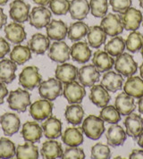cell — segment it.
Instances as JSON below:
<instances>
[{
    "mask_svg": "<svg viewBox=\"0 0 143 159\" xmlns=\"http://www.w3.org/2000/svg\"><path fill=\"white\" fill-rule=\"evenodd\" d=\"M7 103L10 109L18 113H23L30 106V94L21 89L12 90L7 98Z\"/></svg>",
    "mask_w": 143,
    "mask_h": 159,
    "instance_id": "1",
    "label": "cell"
},
{
    "mask_svg": "<svg viewBox=\"0 0 143 159\" xmlns=\"http://www.w3.org/2000/svg\"><path fill=\"white\" fill-rule=\"evenodd\" d=\"M82 131L87 137L93 140L99 139L105 132L104 121L96 116H89L82 123Z\"/></svg>",
    "mask_w": 143,
    "mask_h": 159,
    "instance_id": "2",
    "label": "cell"
},
{
    "mask_svg": "<svg viewBox=\"0 0 143 159\" xmlns=\"http://www.w3.org/2000/svg\"><path fill=\"white\" fill-rule=\"evenodd\" d=\"M39 93L42 98L53 101L63 94L62 82L57 78H49L39 84Z\"/></svg>",
    "mask_w": 143,
    "mask_h": 159,
    "instance_id": "3",
    "label": "cell"
},
{
    "mask_svg": "<svg viewBox=\"0 0 143 159\" xmlns=\"http://www.w3.org/2000/svg\"><path fill=\"white\" fill-rule=\"evenodd\" d=\"M42 80V76L39 72L37 66L25 67L19 75V84L28 90H32L39 86Z\"/></svg>",
    "mask_w": 143,
    "mask_h": 159,
    "instance_id": "4",
    "label": "cell"
},
{
    "mask_svg": "<svg viewBox=\"0 0 143 159\" xmlns=\"http://www.w3.org/2000/svg\"><path fill=\"white\" fill-rule=\"evenodd\" d=\"M54 105L52 101L48 99H39L37 100L30 107V115L38 122L45 121L52 116Z\"/></svg>",
    "mask_w": 143,
    "mask_h": 159,
    "instance_id": "5",
    "label": "cell"
},
{
    "mask_svg": "<svg viewBox=\"0 0 143 159\" xmlns=\"http://www.w3.org/2000/svg\"><path fill=\"white\" fill-rule=\"evenodd\" d=\"M114 66L116 72L125 77L132 76L135 74L138 69L137 63L133 57L127 53H122L118 56L114 61Z\"/></svg>",
    "mask_w": 143,
    "mask_h": 159,
    "instance_id": "6",
    "label": "cell"
},
{
    "mask_svg": "<svg viewBox=\"0 0 143 159\" xmlns=\"http://www.w3.org/2000/svg\"><path fill=\"white\" fill-rule=\"evenodd\" d=\"M51 15V11L47 7L43 6L35 7L29 15V22L36 29H42L50 22Z\"/></svg>",
    "mask_w": 143,
    "mask_h": 159,
    "instance_id": "7",
    "label": "cell"
},
{
    "mask_svg": "<svg viewBox=\"0 0 143 159\" xmlns=\"http://www.w3.org/2000/svg\"><path fill=\"white\" fill-rule=\"evenodd\" d=\"M63 95L69 104H81L86 96L85 88L83 85L73 80L69 83H65Z\"/></svg>",
    "mask_w": 143,
    "mask_h": 159,
    "instance_id": "8",
    "label": "cell"
},
{
    "mask_svg": "<svg viewBox=\"0 0 143 159\" xmlns=\"http://www.w3.org/2000/svg\"><path fill=\"white\" fill-rule=\"evenodd\" d=\"M100 27L104 30L107 36H118L123 31L121 17L112 13L106 15L103 17L100 23Z\"/></svg>",
    "mask_w": 143,
    "mask_h": 159,
    "instance_id": "9",
    "label": "cell"
},
{
    "mask_svg": "<svg viewBox=\"0 0 143 159\" xmlns=\"http://www.w3.org/2000/svg\"><path fill=\"white\" fill-rule=\"evenodd\" d=\"M71 57V48L63 40L56 41L49 47L48 50V57L59 64L65 63L68 61Z\"/></svg>",
    "mask_w": 143,
    "mask_h": 159,
    "instance_id": "10",
    "label": "cell"
},
{
    "mask_svg": "<svg viewBox=\"0 0 143 159\" xmlns=\"http://www.w3.org/2000/svg\"><path fill=\"white\" fill-rule=\"evenodd\" d=\"M120 17L123 29L131 31L137 30L140 28L143 19L141 12L131 7L127 9L124 13L121 14Z\"/></svg>",
    "mask_w": 143,
    "mask_h": 159,
    "instance_id": "11",
    "label": "cell"
},
{
    "mask_svg": "<svg viewBox=\"0 0 143 159\" xmlns=\"http://www.w3.org/2000/svg\"><path fill=\"white\" fill-rule=\"evenodd\" d=\"M30 9V5L26 4L24 1L14 0L10 4L9 16L14 22L23 23L29 20Z\"/></svg>",
    "mask_w": 143,
    "mask_h": 159,
    "instance_id": "12",
    "label": "cell"
},
{
    "mask_svg": "<svg viewBox=\"0 0 143 159\" xmlns=\"http://www.w3.org/2000/svg\"><path fill=\"white\" fill-rule=\"evenodd\" d=\"M100 78V72L94 65H83L78 71V79L80 83L84 87H92Z\"/></svg>",
    "mask_w": 143,
    "mask_h": 159,
    "instance_id": "13",
    "label": "cell"
},
{
    "mask_svg": "<svg viewBox=\"0 0 143 159\" xmlns=\"http://www.w3.org/2000/svg\"><path fill=\"white\" fill-rule=\"evenodd\" d=\"M0 125L6 136H13L20 129L21 121L16 114L5 113L0 117Z\"/></svg>",
    "mask_w": 143,
    "mask_h": 159,
    "instance_id": "14",
    "label": "cell"
},
{
    "mask_svg": "<svg viewBox=\"0 0 143 159\" xmlns=\"http://www.w3.org/2000/svg\"><path fill=\"white\" fill-rule=\"evenodd\" d=\"M4 30H5L7 39L11 43L20 44L23 42L27 38L24 27L19 22H11L6 25Z\"/></svg>",
    "mask_w": 143,
    "mask_h": 159,
    "instance_id": "15",
    "label": "cell"
},
{
    "mask_svg": "<svg viewBox=\"0 0 143 159\" xmlns=\"http://www.w3.org/2000/svg\"><path fill=\"white\" fill-rule=\"evenodd\" d=\"M72 59L79 64H86L91 57V50L85 41H78L72 44L71 48Z\"/></svg>",
    "mask_w": 143,
    "mask_h": 159,
    "instance_id": "16",
    "label": "cell"
},
{
    "mask_svg": "<svg viewBox=\"0 0 143 159\" xmlns=\"http://www.w3.org/2000/svg\"><path fill=\"white\" fill-rule=\"evenodd\" d=\"M21 136L25 141L37 143L42 137L43 130L41 126L37 122H26L23 123L21 129Z\"/></svg>",
    "mask_w": 143,
    "mask_h": 159,
    "instance_id": "17",
    "label": "cell"
},
{
    "mask_svg": "<svg viewBox=\"0 0 143 159\" xmlns=\"http://www.w3.org/2000/svg\"><path fill=\"white\" fill-rule=\"evenodd\" d=\"M126 134L137 139L143 132V118L137 114H130L124 120Z\"/></svg>",
    "mask_w": 143,
    "mask_h": 159,
    "instance_id": "18",
    "label": "cell"
},
{
    "mask_svg": "<svg viewBox=\"0 0 143 159\" xmlns=\"http://www.w3.org/2000/svg\"><path fill=\"white\" fill-rule=\"evenodd\" d=\"M45 137L49 139H56L62 136V122L57 117L50 116L41 124Z\"/></svg>",
    "mask_w": 143,
    "mask_h": 159,
    "instance_id": "19",
    "label": "cell"
},
{
    "mask_svg": "<svg viewBox=\"0 0 143 159\" xmlns=\"http://www.w3.org/2000/svg\"><path fill=\"white\" fill-rule=\"evenodd\" d=\"M78 68L71 64L63 63L56 68V78L62 83H69L78 78Z\"/></svg>",
    "mask_w": 143,
    "mask_h": 159,
    "instance_id": "20",
    "label": "cell"
},
{
    "mask_svg": "<svg viewBox=\"0 0 143 159\" xmlns=\"http://www.w3.org/2000/svg\"><path fill=\"white\" fill-rule=\"evenodd\" d=\"M123 79L122 74L113 71H107L103 75L101 80V85L110 92H116L122 88Z\"/></svg>",
    "mask_w": 143,
    "mask_h": 159,
    "instance_id": "21",
    "label": "cell"
},
{
    "mask_svg": "<svg viewBox=\"0 0 143 159\" xmlns=\"http://www.w3.org/2000/svg\"><path fill=\"white\" fill-rule=\"evenodd\" d=\"M68 27L61 20H52L47 26V35L52 40H63L67 36Z\"/></svg>",
    "mask_w": 143,
    "mask_h": 159,
    "instance_id": "22",
    "label": "cell"
},
{
    "mask_svg": "<svg viewBox=\"0 0 143 159\" xmlns=\"http://www.w3.org/2000/svg\"><path fill=\"white\" fill-rule=\"evenodd\" d=\"M90 99L98 107H105L111 99V96L107 89L100 85H93L90 89Z\"/></svg>",
    "mask_w": 143,
    "mask_h": 159,
    "instance_id": "23",
    "label": "cell"
},
{
    "mask_svg": "<svg viewBox=\"0 0 143 159\" xmlns=\"http://www.w3.org/2000/svg\"><path fill=\"white\" fill-rule=\"evenodd\" d=\"M114 107L121 116H129L130 114L133 113L136 108L134 98L131 97L125 92L120 93L115 98Z\"/></svg>",
    "mask_w": 143,
    "mask_h": 159,
    "instance_id": "24",
    "label": "cell"
},
{
    "mask_svg": "<svg viewBox=\"0 0 143 159\" xmlns=\"http://www.w3.org/2000/svg\"><path fill=\"white\" fill-rule=\"evenodd\" d=\"M92 63L99 72H105L110 71L113 68L114 65V60L106 51L98 50L94 53Z\"/></svg>",
    "mask_w": 143,
    "mask_h": 159,
    "instance_id": "25",
    "label": "cell"
},
{
    "mask_svg": "<svg viewBox=\"0 0 143 159\" xmlns=\"http://www.w3.org/2000/svg\"><path fill=\"white\" fill-rule=\"evenodd\" d=\"M90 3L88 0H72L70 1V15L73 20L82 21L90 13Z\"/></svg>",
    "mask_w": 143,
    "mask_h": 159,
    "instance_id": "26",
    "label": "cell"
},
{
    "mask_svg": "<svg viewBox=\"0 0 143 159\" xmlns=\"http://www.w3.org/2000/svg\"><path fill=\"white\" fill-rule=\"evenodd\" d=\"M28 47L36 55H43L49 48L50 39L41 33H35L28 41Z\"/></svg>",
    "mask_w": 143,
    "mask_h": 159,
    "instance_id": "27",
    "label": "cell"
},
{
    "mask_svg": "<svg viewBox=\"0 0 143 159\" xmlns=\"http://www.w3.org/2000/svg\"><path fill=\"white\" fill-rule=\"evenodd\" d=\"M17 65L11 59H2L0 61V81L9 84L16 78L15 72Z\"/></svg>",
    "mask_w": 143,
    "mask_h": 159,
    "instance_id": "28",
    "label": "cell"
},
{
    "mask_svg": "<svg viewBox=\"0 0 143 159\" xmlns=\"http://www.w3.org/2000/svg\"><path fill=\"white\" fill-rule=\"evenodd\" d=\"M40 153L43 158L55 159L62 158L64 151L61 143H59L57 140L50 139L43 143Z\"/></svg>",
    "mask_w": 143,
    "mask_h": 159,
    "instance_id": "29",
    "label": "cell"
},
{
    "mask_svg": "<svg viewBox=\"0 0 143 159\" xmlns=\"http://www.w3.org/2000/svg\"><path fill=\"white\" fill-rule=\"evenodd\" d=\"M126 132L118 124H113L108 128L107 132V144L112 147H119L123 145L126 140Z\"/></svg>",
    "mask_w": 143,
    "mask_h": 159,
    "instance_id": "30",
    "label": "cell"
},
{
    "mask_svg": "<svg viewBox=\"0 0 143 159\" xmlns=\"http://www.w3.org/2000/svg\"><path fill=\"white\" fill-rule=\"evenodd\" d=\"M62 140L69 147H78L84 141L82 129L78 127L67 128L62 135Z\"/></svg>",
    "mask_w": 143,
    "mask_h": 159,
    "instance_id": "31",
    "label": "cell"
},
{
    "mask_svg": "<svg viewBox=\"0 0 143 159\" xmlns=\"http://www.w3.org/2000/svg\"><path fill=\"white\" fill-rule=\"evenodd\" d=\"M124 92L134 98H141L143 96V79L138 76H130L123 86Z\"/></svg>",
    "mask_w": 143,
    "mask_h": 159,
    "instance_id": "32",
    "label": "cell"
},
{
    "mask_svg": "<svg viewBox=\"0 0 143 159\" xmlns=\"http://www.w3.org/2000/svg\"><path fill=\"white\" fill-rule=\"evenodd\" d=\"M84 110L80 104H71L66 107L64 116L66 121L72 125H79L83 120L84 117Z\"/></svg>",
    "mask_w": 143,
    "mask_h": 159,
    "instance_id": "33",
    "label": "cell"
},
{
    "mask_svg": "<svg viewBox=\"0 0 143 159\" xmlns=\"http://www.w3.org/2000/svg\"><path fill=\"white\" fill-rule=\"evenodd\" d=\"M88 42L93 48H99L107 40V34L100 26H92L89 28Z\"/></svg>",
    "mask_w": 143,
    "mask_h": 159,
    "instance_id": "34",
    "label": "cell"
},
{
    "mask_svg": "<svg viewBox=\"0 0 143 159\" xmlns=\"http://www.w3.org/2000/svg\"><path fill=\"white\" fill-rule=\"evenodd\" d=\"M31 58V51L28 46H15L10 52V59L16 65H21Z\"/></svg>",
    "mask_w": 143,
    "mask_h": 159,
    "instance_id": "35",
    "label": "cell"
},
{
    "mask_svg": "<svg viewBox=\"0 0 143 159\" xmlns=\"http://www.w3.org/2000/svg\"><path fill=\"white\" fill-rule=\"evenodd\" d=\"M15 156L17 159H38L39 148L34 143L27 141L23 145L17 146Z\"/></svg>",
    "mask_w": 143,
    "mask_h": 159,
    "instance_id": "36",
    "label": "cell"
},
{
    "mask_svg": "<svg viewBox=\"0 0 143 159\" xmlns=\"http://www.w3.org/2000/svg\"><path fill=\"white\" fill-rule=\"evenodd\" d=\"M89 26L83 22H72L68 28L67 36L71 41L76 42L81 39L82 38L87 36L89 31Z\"/></svg>",
    "mask_w": 143,
    "mask_h": 159,
    "instance_id": "37",
    "label": "cell"
},
{
    "mask_svg": "<svg viewBox=\"0 0 143 159\" xmlns=\"http://www.w3.org/2000/svg\"><path fill=\"white\" fill-rule=\"evenodd\" d=\"M125 49V41L124 39L119 36L112 38L106 45L105 51L108 53L111 57H118L123 53Z\"/></svg>",
    "mask_w": 143,
    "mask_h": 159,
    "instance_id": "38",
    "label": "cell"
},
{
    "mask_svg": "<svg viewBox=\"0 0 143 159\" xmlns=\"http://www.w3.org/2000/svg\"><path fill=\"white\" fill-rule=\"evenodd\" d=\"M143 47V35L139 32L133 30L129 34L128 38L125 42L126 49L131 53H137L138 51L141 50Z\"/></svg>",
    "mask_w": 143,
    "mask_h": 159,
    "instance_id": "39",
    "label": "cell"
},
{
    "mask_svg": "<svg viewBox=\"0 0 143 159\" xmlns=\"http://www.w3.org/2000/svg\"><path fill=\"white\" fill-rule=\"evenodd\" d=\"M99 117L104 122L112 124L119 123L121 120V115L114 106H106L103 107L100 112Z\"/></svg>",
    "mask_w": 143,
    "mask_h": 159,
    "instance_id": "40",
    "label": "cell"
},
{
    "mask_svg": "<svg viewBox=\"0 0 143 159\" xmlns=\"http://www.w3.org/2000/svg\"><path fill=\"white\" fill-rule=\"evenodd\" d=\"M16 155V148L14 143L6 137L0 139V158L10 159Z\"/></svg>",
    "mask_w": 143,
    "mask_h": 159,
    "instance_id": "41",
    "label": "cell"
},
{
    "mask_svg": "<svg viewBox=\"0 0 143 159\" xmlns=\"http://www.w3.org/2000/svg\"><path fill=\"white\" fill-rule=\"evenodd\" d=\"M90 7L94 17L103 18L108 10V2L107 0H90Z\"/></svg>",
    "mask_w": 143,
    "mask_h": 159,
    "instance_id": "42",
    "label": "cell"
},
{
    "mask_svg": "<svg viewBox=\"0 0 143 159\" xmlns=\"http://www.w3.org/2000/svg\"><path fill=\"white\" fill-rule=\"evenodd\" d=\"M48 7L50 11L56 15H64L69 12L70 1L69 0H50Z\"/></svg>",
    "mask_w": 143,
    "mask_h": 159,
    "instance_id": "43",
    "label": "cell"
},
{
    "mask_svg": "<svg viewBox=\"0 0 143 159\" xmlns=\"http://www.w3.org/2000/svg\"><path fill=\"white\" fill-rule=\"evenodd\" d=\"M110 157H111V150L107 145L97 143L91 148V158L108 159Z\"/></svg>",
    "mask_w": 143,
    "mask_h": 159,
    "instance_id": "44",
    "label": "cell"
},
{
    "mask_svg": "<svg viewBox=\"0 0 143 159\" xmlns=\"http://www.w3.org/2000/svg\"><path fill=\"white\" fill-rule=\"evenodd\" d=\"M62 158L64 159H84L85 154L82 148L78 147H69L65 148Z\"/></svg>",
    "mask_w": 143,
    "mask_h": 159,
    "instance_id": "45",
    "label": "cell"
},
{
    "mask_svg": "<svg viewBox=\"0 0 143 159\" xmlns=\"http://www.w3.org/2000/svg\"><path fill=\"white\" fill-rule=\"evenodd\" d=\"M109 4L114 12L122 14L131 7V0H109Z\"/></svg>",
    "mask_w": 143,
    "mask_h": 159,
    "instance_id": "46",
    "label": "cell"
},
{
    "mask_svg": "<svg viewBox=\"0 0 143 159\" xmlns=\"http://www.w3.org/2000/svg\"><path fill=\"white\" fill-rule=\"evenodd\" d=\"M9 52H10V45L4 38L0 37V59L5 57Z\"/></svg>",
    "mask_w": 143,
    "mask_h": 159,
    "instance_id": "47",
    "label": "cell"
},
{
    "mask_svg": "<svg viewBox=\"0 0 143 159\" xmlns=\"http://www.w3.org/2000/svg\"><path fill=\"white\" fill-rule=\"evenodd\" d=\"M8 94L9 93H8L7 86H6V83L0 81V104L4 103V99Z\"/></svg>",
    "mask_w": 143,
    "mask_h": 159,
    "instance_id": "48",
    "label": "cell"
},
{
    "mask_svg": "<svg viewBox=\"0 0 143 159\" xmlns=\"http://www.w3.org/2000/svg\"><path fill=\"white\" fill-rule=\"evenodd\" d=\"M129 158L131 159H143V150L134 149L131 153Z\"/></svg>",
    "mask_w": 143,
    "mask_h": 159,
    "instance_id": "49",
    "label": "cell"
},
{
    "mask_svg": "<svg viewBox=\"0 0 143 159\" xmlns=\"http://www.w3.org/2000/svg\"><path fill=\"white\" fill-rule=\"evenodd\" d=\"M7 15L4 13L3 8L0 7V29H2L3 26L7 24Z\"/></svg>",
    "mask_w": 143,
    "mask_h": 159,
    "instance_id": "50",
    "label": "cell"
},
{
    "mask_svg": "<svg viewBox=\"0 0 143 159\" xmlns=\"http://www.w3.org/2000/svg\"><path fill=\"white\" fill-rule=\"evenodd\" d=\"M35 4L39 5V6H43L46 7L47 5H48L50 2V0H32Z\"/></svg>",
    "mask_w": 143,
    "mask_h": 159,
    "instance_id": "51",
    "label": "cell"
},
{
    "mask_svg": "<svg viewBox=\"0 0 143 159\" xmlns=\"http://www.w3.org/2000/svg\"><path fill=\"white\" fill-rule=\"evenodd\" d=\"M139 99H140V100H139V103H138V106H139V112L143 115V96L141 98H139Z\"/></svg>",
    "mask_w": 143,
    "mask_h": 159,
    "instance_id": "52",
    "label": "cell"
},
{
    "mask_svg": "<svg viewBox=\"0 0 143 159\" xmlns=\"http://www.w3.org/2000/svg\"><path fill=\"white\" fill-rule=\"evenodd\" d=\"M138 145H139L141 148H143V132L139 136V138H138Z\"/></svg>",
    "mask_w": 143,
    "mask_h": 159,
    "instance_id": "53",
    "label": "cell"
},
{
    "mask_svg": "<svg viewBox=\"0 0 143 159\" xmlns=\"http://www.w3.org/2000/svg\"><path fill=\"white\" fill-rule=\"evenodd\" d=\"M140 73H141V77L143 79V63L142 65L140 66Z\"/></svg>",
    "mask_w": 143,
    "mask_h": 159,
    "instance_id": "54",
    "label": "cell"
},
{
    "mask_svg": "<svg viewBox=\"0 0 143 159\" xmlns=\"http://www.w3.org/2000/svg\"><path fill=\"white\" fill-rule=\"evenodd\" d=\"M9 0H0V6H6Z\"/></svg>",
    "mask_w": 143,
    "mask_h": 159,
    "instance_id": "55",
    "label": "cell"
},
{
    "mask_svg": "<svg viewBox=\"0 0 143 159\" xmlns=\"http://www.w3.org/2000/svg\"><path fill=\"white\" fill-rule=\"evenodd\" d=\"M139 3H140V6H141V7L143 9V0H139Z\"/></svg>",
    "mask_w": 143,
    "mask_h": 159,
    "instance_id": "56",
    "label": "cell"
},
{
    "mask_svg": "<svg viewBox=\"0 0 143 159\" xmlns=\"http://www.w3.org/2000/svg\"><path fill=\"white\" fill-rule=\"evenodd\" d=\"M141 56H142V57H143V47H142V48H141Z\"/></svg>",
    "mask_w": 143,
    "mask_h": 159,
    "instance_id": "57",
    "label": "cell"
},
{
    "mask_svg": "<svg viewBox=\"0 0 143 159\" xmlns=\"http://www.w3.org/2000/svg\"><path fill=\"white\" fill-rule=\"evenodd\" d=\"M142 26H143V19H142Z\"/></svg>",
    "mask_w": 143,
    "mask_h": 159,
    "instance_id": "58",
    "label": "cell"
}]
</instances>
